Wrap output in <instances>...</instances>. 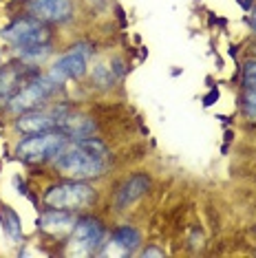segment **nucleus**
<instances>
[{
  "label": "nucleus",
  "instance_id": "1",
  "mask_svg": "<svg viewBox=\"0 0 256 258\" xmlns=\"http://www.w3.org/2000/svg\"><path fill=\"white\" fill-rule=\"evenodd\" d=\"M53 166L62 177L73 179V181H86V179L102 177L108 163H106V157L93 155L84 146L73 142V144H67L57 152L53 159Z\"/></svg>",
  "mask_w": 256,
  "mask_h": 258
},
{
  "label": "nucleus",
  "instance_id": "2",
  "mask_svg": "<svg viewBox=\"0 0 256 258\" xmlns=\"http://www.w3.org/2000/svg\"><path fill=\"white\" fill-rule=\"evenodd\" d=\"M67 144H69V137L62 135L60 131L36 133L20 139L18 146H16V155H18V159L27 163H44L49 159H55V155Z\"/></svg>",
  "mask_w": 256,
  "mask_h": 258
},
{
  "label": "nucleus",
  "instance_id": "3",
  "mask_svg": "<svg viewBox=\"0 0 256 258\" xmlns=\"http://www.w3.org/2000/svg\"><path fill=\"white\" fill-rule=\"evenodd\" d=\"M97 192L93 190L91 185H86L84 181H67V183H57L51 185L49 190L44 192V205L46 208H55V210H69V212H75V210H82L86 205L95 203Z\"/></svg>",
  "mask_w": 256,
  "mask_h": 258
},
{
  "label": "nucleus",
  "instance_id": "4",
  "mask_svg": "<svg viewBox=\"0 0 256 258\" xmlns=\"http://www.w3.org/2000/svg\"><path fill=\"white\" fill-rule=\"evenodd\" d=\"M104 236H106V227H104V223L100 219H95V216H82V219L75 221L67 254L69 256L97 254V249L104 245Z\"/></svg>",
  "mask_w": 256,
  "mask_h": 258
},
{
  "label": "nucleus",
  "instance_id": "5",
  "mask_svg": "<svg viewBox=\"0 0 256 258\" xmlns=\"http://www.w3.org/2000/svg\"><path fill=\"white\" fill-rule=\"evenodd\" d=\"M60 86L62 84H57L49 73L38 75L36 80H31L29 84H25L14 97L9 99V108L14 110V113H18V115L20 113H29V110H36V108L42 106V104L53 95Z\"/></svg>",
  "mask_w": 256,
  "mask_h": 258
},
{
  "label": "nucleus",
  "instance_id": "6",
  "mask_svg": "<svg viewBox=\"0 0 256 258\" xmlns=\"http://www.w3.org/2000/svg\"><path fill=\"white\" fill-rule=\"evenodd\" d=\"M0 38L5 42H9L14 49L18 46H29V44H44L51 40V31L46 25L38 18H20L11 22L9 27H5L0 31Z\"/></svg>",
  "mask_w": 256,
  "mask_h": 258
},
{
  "label": "nucleus",
  "instance_id": "7",
  "mask_svg": "<svg viewBox=\"0 0 256 258\" xmlns=\"http://www.w3.org/2000/svg\"><path fill=\"white\" fill-rule=\"evenodd\" d=\"M64 115H69L67 106H55L51 110H29V113H20L16 128L25 135H36V133H49L57 131L60 121L64 119Z\"/></svg>",
  "mask_w": 256,
  "mask_h": 258
},
{
  "label": "nucleus",
  "instance_id": "8",
  "mask_svg": "<svg viewBox=\"0 0 256 258\" xmlns=\"http://www.w3.org/2000/svg\"><path fill=\"white\" fill-rule=\"evenodd\" d=\"M38 71L27 64H5L0 67V102H9L16 95L22 84H29L38 78Z\"/></svg>",
  "mask_w": 256,
  "mask_h": 258
},
{
  "label": "nucleus",
  "instance_id": "9",
  "mask_svg": "<svg viewBox=\"0 0 256 258\" xmlns=\"http://www.w3.org/2000/svg\"><path fill=\"white\" fill-rule=\"evenodd\" d=\"M86 62H89V57H86L82 51L73 49L69 53H64L62 57H57L55 64L51 67L49 75L53 78L57 84H64L67 80H75V78H82L86 73Z\"/></svg>",
  "mask_w": 256,
  "mask_h": 258
},
{
  "label": "nucleus",
  "instance_id": "10",
  "mask_svg": "<svg viewBox=\"0 0 256 258\" xmlns=\"http://www.w3.org/2000/svg\"><path fill=\"white\" fill-rule=\"evenodd\" d=\"M29 11L42 22H67L73 16L71 0H29Z\"/></svg>",
  "mask_w": 256,
  "mask_h": 258
},
{
  "label": "nucleus",
  "instance_id": "11",
  "mask_svg": "<svg viewBox=\"0 0 256 258\" xmlns=\"http://www.w3.org/2000/svg\"><path fill=\"white\" fill-rule=\"evenodd\" d=\"M150 190V177L144 172H137L133 177H128L124 183L119 185V190L115 192V210H126L131 203H135L139 197H144Z\"/></svg>",
  "mask_w": 256,
  "mask_h": 258
},
{
  "label": "nucleus",
  "instance_id": "12",
  "mask_svg": "<svg viewBox=\"0 0 256 258\" xmlns=\"http://www.w3.org/2000/svg\"><path fill=\"white\" fill-rule=\"evenodd\" d=\"M75 216L69 212V210H55V208H49L46 212L40 216L38 221V227L51 236H64V234L73 232L75 227Z\"/></svg>",
  "mask_w": 256,
  "mask_h": 258
},
{
  "label": "nucleus",
  "instance_id": "13",
  "mask_svg": "<svg viewBox=\"0 0 256 258\" xmlns=\"http://www.w3.org/2000/svg\"><path fill=\"white\" fill-rule=\"evenodd\" d=\"M57 131L62 135H67L69 139H84V137H91V135L97 131V124L86 115L69 113V115H64V119L60 121Z\"/></svg>",
  "mask_w": 256,
  "mask_h": 258
},
{
  "label": "nucleus",
  "instance_id": "14",
  "mask_svg": "<svg viewBox=\"0 0 256 258\" xmlns=\"http://www.w3.org/2000/svg\"><path fill=\"white\" fill-rule=\"evenodd\" d=\"M139 243H142V236H139V232L131 225H121L117 230L110 232V245L117 247L121 254H133V251L139 247Z\"/></svg>",
  "mask_w": 256,
  "mask_h": 258
},
{
  "label": "nucleus",
  "instance_id": "15",
  "mask_svg": "<svg viewBox=\"0 0 256 258\" xmlns=\"http://www.w3.org/2000/svg\"><path fill=\"white\" fill-rule=\"evenodd\" d=\"M16 51H18V55H20L22 62L36 64V62H42L44 57L51 53V44L49 42H44V44H29V46H18Z\"/></svg>",
  "mask_w": 256,
  "mask_h": 258
},
{
  "label": "nucleus",
  "instance_id": "16",
  "mask_svg": "<svg viewBox=\"0 0 256 258\" xmlns=\"http://www.w3.org/2000/svg\"><path fill=\"white\" fill-rule=\"evenodd\" d=\"M119 75H121L119 69L108 67V64H97V67L93 69V80H95V84H100L102 89H110Z\"/></svg>",
  "mask_w": 256,
  "mask_h": 258
},
{
  "label": "nucleus",
  "instance_id": "17",
  "mask_svg": "<svg viewBox=\"0 0 256 258\" xmlns=\"http://www.w3.org/2000/svg\"><path fill=\"white\" fill-rule=\"evenodd\" d=\"M5 232L9 234L14 240H20L22 238V227H20V219L14 210L5 208Z\"/></svg>",
  "mask_w": 256,
  "mask_h": 258
},
{
  "label": "nucleus",
  "instance_id": "18",
  "mask_svg": "<svg viewBox=\"0 0 256 258\" xmlns=\"http://www.w3.org/2000/svg\"><path fill=\"white\" fill-rule=\"evenodd\" d=\"M241 108H243V115H245L249 121H256V91H247L245 95H243Z\"/></svg>",
  "mask_w": 256,
  "mask_h": 258
},
{
  "label": "nucleus",
  "instance_id": "19",
  "mask_svg": "<svg viewBox=\"0 0 256 258\" xmlns=\"http://www.w3.org/2000/svg\"><path fill=\"white\" fill-rule=\"evenodd\" d=\"M243 86L245 91H256V60H249L243 67Z\"/></svg>",
  "mask_w": 256,
  "mask_h": 258
},
{
  "label": "nucleus",
  "instance_id": "20",
  "mask_svg": "<svg viewBox=\"0 0 256 258\" xmlns=\"http://www.w3.org/2000/svg\"><path fill=\"white\" fill-rule=\"evenodd\" d=\"M217 99H219V89H212L206 97H203V106H206V108H208V106H212V104L217 102Z\"/></svg>",
  "mask_w": 256,
  "mask_h": 258
},
{
  "label": "nucleus",
  "instance_id": "21",
  "mask_svg": "<svg viewBox=\"0 0 256 258\" xmlns=\"http://www.w3.org/2000/svg\"><path fill=\"white\" fill-rule=\"evenodd\" d=\"M142 256H164V249H157V247H146L142 251Z\"/></svg>",
  "mask_w": 256,
  "mask_h": 258
},
{
  "label": "nucleus",
  "instance_id": "22",
  "mask_svg": "<svg viewBox=\"0 0 256 258\" xmlns=\"http://www.w3.org/2000/svg\"><path fill=\"white\" fill-rule=\"evenodd\" d=\"M249 22H252V29H254V33H256V7L252 9V18H249Z\"/></svg>",
  "mask_w": 256,
  "mask_h": 258
},
{
  "label": "nucleus",
  "instance_id": "23",
  "mask_svg": "<svg viewBox=\"0 0 256 258\" xmlns=\"http://www.w3.org/2000/svg\"><path fill=\"white\" fill-rule=\"evenodd\" d=\"M238 3L243 5V9H249V7H252V0H238Z\"/></svg>",
  "mask_w": 256,
  "mask_h": 258
}]
</instances>
